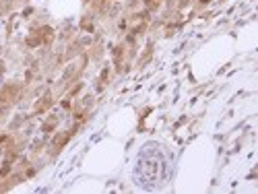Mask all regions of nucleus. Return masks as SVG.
I'll return each instance as SVG.
<instances>
[{
    "instance_id": "20e7f679",
    "label": "nucleus",
    "mask_w": 258,
    "mask_h": 194,
    "mask_svg": "<svg viewBox=\"0 0 258 194\" xmlns=\"http://www.w3.org/2000/svg\"><path fill=\"white\" fill-rule=\"evenodd\" d=\"M188 2H190V0H182V6H186V4H188Z\"/></svg>"
},
{
    "instance_id": "f257e3e1",
    "label": "nucleus",
    "mask_w": 258,
    "mask_h": 194,
    "mask_svg": "<svg viewBox=\"0 0 258 194\" xmlns=\"http://www.w3.org/2000/svg\"><path fill=\"white\" fill-rule=\"evenodd\" d=\"M17 93H19V87H17V85H12V87H6V89L2 91L0 99H2V101H12V97H17Z\"/></svg>"
},
{
    "instance_id": "f03ea898",
    "label": "nucleus",
    "mask_w": 258,
    "mask_h": 194,
    "mask_svg": "<svg viewBox=\"0 0 258 194\" xmlns=\"http://www.w3.org/2000/svg\"><path fill=\"white\" fill-rule=\"evenodd\" d=\"M8 171H10V165H8V163H4V167L0 169V174H2V176H6Z\"/></svg>"
},
{
    "instance_id": "7ed1b4c3",
    "label": "nucleus",
    "mask_w": 258,
    "mask_h": 194,
    "mask_svg": "<svg viewBox=\"0 0 258 194\" xmlns=\"http://www.w3.org/2000/svg\"><path fill=\"white\" fill-rule=\"evenodd\" d=\"M159 4V0H147V6L149 8H153V6H157Z\"/></svg>"
},
{
    "instance_id": "39448f33",
    "label": "nucleus",
    "mask_w": 258,
    "mask_h": 194,
    "mask_svg": "<svg viewBox=\"0 0 258 194\" xmlns=\"http://www.w3.org/2000/svg\"><path fill=\"white\" fill-rule=\"evenodd\" d=\"M200 2H209V0H200Z\"/></svg>"
}]
</instances>
